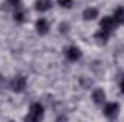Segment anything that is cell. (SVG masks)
<instances>
[{"label": "cell", "mask_w": 124, "mask_h": 122, "mask_svg": "<svg viewBox=\"0 0 124 122\" xmlns=\"http://www.w3.org/2000/svg\"><path fill=\"white\" fill-rule=\"evenodd\" d=\"M120 89H121V92L124 93V78H123V81H121V83H120Z\"/></svg>", "instance_id": "cell-15"}, {"label": "cell", "mask_w": 124, "mask_h": 122, "mask_svg": "<svg viewBox=\"0 0 124 122\" xmlns=\"http://www.w3.org/2000/svg\"><path fill=\"white\" fill-rule=\"evenodd\" d=\"M43 118V106L36 102V103H32L31 109H29V114L25 116V121L29 122H38Z\"/></svg>", "instance_id": "cell-1"}, {"label": "cell", "mask_w": 124, "mask_h": 122, "mask_svg": "<svg viewBox=\"0 0 124 122\" xmlns=\"http://www.w3.org/2000/svg\"><path fill=\"white\" fill-rule=\"evenodd\" d=\"M13 16H15V19H16L17 22H23V20H25V10L20 9V7H16Z\"/></svg>", "instance_id": "cell-12"}, {"label": "cell", "mask_w": 124, "mask_h": 122, "mask_svg": "<svg viewBox=\"0 0 124 122\" xmlns=\"http://www.w3.org/2000/svg\"><path fill=\"white\" fill-rule=\"evenodd\" d=\"M58 3H59V6L63 7V9H69V7L72 6L74 0H58Z\"/></svg>", "instance_id": "cell-13"}, {"label": "cell", "mask_w": 124, "mask_h": 122, "mask_svg": "<svg viewBox=\"0 0 124 122\" xmlns=\"http://www.w3.org/2000/svg\"><path fill=\"white\" fill-rule=\"evenodd\" d=\"M10 88H12V91L16 92V93L23 92L25 91V88H26V78L22 76V75L15 76V78L10 81Z\"/></svg>", "instance_id": "cell-2"}, {"label": "cell", "mask_w": 124, "mask_h": 122, "mask_svg": "<svg viewBox=\"0 0 124 122\" xmlns=\"http://www.w3.org/2000/svg\"><path fill=\"white\" fill-rule=\"evenodd\" d=\"M93 99H94V103H97V105L104 103V101H105V93H104V91L101 88H97L93 92Z\"/></svg>", "instance_id": "cell-7"}, {"label": "cell", "mask_w": 124, "mask_h": 122, "mask_svg": "<svg viewBox=\"0 0 124 122\" xmlns=\"http://www.w3.org/2000/svg\"><path fill=\"white\" fill-rule=\"evenodd\" d=\"M118 111H120L118 105H117V103H114V102H110V103H107V105H105V108H104V115H105L108 119H114V118L117 116Z\"/></svg>", "instance_id": "cell-3"}, {"label": "cell", "mask_w": 124, "mask_h": 122, "mask_svg": "<svg viewBox=\"0 0 124 122\" xmlns=\"http://www.w3.org/2000/svg\"><path fill=\"white\" fill-rule=\"evenodd\" d=\"M36 30L39 34H46L48 30H49V23L46 19H39L36 22Z\"/></svg>", "instance_id": "cell-6"}, {"label": "cell", "mask_w": 124, "mask_h": 122, "mask_svg": "<svg viewBox=\"0 0 124 122\" xmlns=\"http://www.w3.org/2000/svg\"><path fill=\"white\" fill-rule=\"evenodd\" d=\"M116 25H117V23H116L114 17H111V16H105V17H102V19H101V23H100L101 29H102V30H107V32L114 30Z\"/></svg>", "instance_id": "cell-4"}, {"label": "cell", "mask_w": 124, "mask_h": 122, "mask_svg": "<svg viewBox=\"0 0 124 122\" xmlns=\"http://www.w3.org/2000/svg\"><path fill=\"white\" fill-rule=\"evenodd\" d=\"M7 1H9V3H10V4H13V6H17V4H19V1H20V0H7Z\"/></svg>", "instance_id": "cell-14"}, {"label": "cell", "mask_w": 124, "mask_h": 122, "mask_svg": "<svg viewBox=\"0 0 124 122\" xmlns=\"http://www.w3.org/2000/svg\"><path fill=\"white\" fill-rule=\"evenodd\" d=\"M65 55H66V58H68L69 61H72V62L79 61V59H81V56H82L81 50H79V49H78L77 46H69V47L66 49Z\"/></svg>", "instance_id": "cell-5"}, {"label": "cell", "mask_w": 124, "mask_h": 122, "mask_svg": "<svg viewBox=\"0 0 124 122\" xmlns=\"http://www.w3.org/2000/svg\"><path fill=\"white\" fill-rule=\"evenodd\" d=\"M114 20L117 25H124V7L120 6L114 13Z\"/></svg>", "instance_id": "cell-10"}, {"label": "cell", "mask_w": 124, "mask_h": 122, "mask_svg": "<svg viewBox=\"0 0 124 122\" xmlns=\"http://www.w3.org/2000/svg\"><path fill=\"white\" fill-rule=\"evenodd\" d=\"M98 42H101V43H104V42H107L108 40V37H110V32H107V30H101L98 32V33H95V36H94Z\"/></svg>", "instance_id": "cell-11"}, {"label": "cell", "mask_w": 124, "mask_h": 122, "mask_svg": "<svg viewBox=\"0 0 124 122\" xmlns=\"http://www.w3.org/2000/svg\"><path fill=\"white\" fill-rule=\"evenodd\" d=\"M97 16H98V10H97L95 7H88V9H85L84 13H82V17H84L85 20H94Z\"/></svg>", "instance_id": "cell-9"}, {"label": "cell", "mask_w": 124, "mask_h": 122, "mask_svg": "<svg viewBox=\"0 0 124 122\" xmlns=\"http://www.w3.org/2000/svg\"><path fill=\"white\" fill-rule=\"evenodd\" d=\"M35 6L39 12H46L52 7V0H36Z\"/></svg>", "instance_id": "cell-8"}]
</instances>
